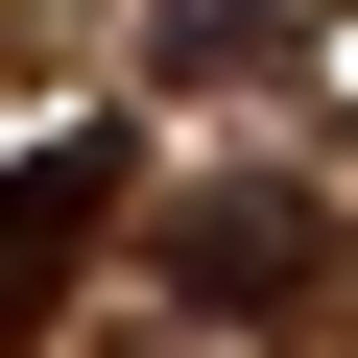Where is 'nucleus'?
I'll list each match as a JSON object with an SVG mask.
<instances>
[{
  "instance_id": "nucleus-3",
  "label": "nucleus",
  "mask_w": 358,
  "mask_h": 358,
  "mask_svg": "<svg viewBox=\"0 0 358 358\" xmlns=\"http://www.w3.org/2000/svg\"><path fill=\"white\" fill-rule=\"evenodd\" d=\"M287 48V0H167V72H263Z\"/></svg>"
},
{
  "instance_id": "nucleus-1",
  "label": "nucleus",
  "mask_w": 358,
  "mask_h": 358,
  "mask_svg": "<svg viewBox=\"0 0 358 358\" xmlns=\"http://www.w3.org/2000/svg\"><path fill=\"white\" fill-rule=\"evenodd\" d=\"M96 239H120V120H72V143L0 167V358L72 310V263H96Z\"/></svg>"
},
{
  "instance_id": "nucleus-2",
  "label": "nucleus",
  "mask_w": 358,
  "mask_h": 358,
  "mask_svg": "<svg viewBox=\"0 0 358 358\" xmlns=\"http://www.w3.org/2000/svg\"><path fill=\"white\" fill-rule=\"evenodd\" d=\"M310 263H334V239H310V192H263V167L167 215V287H192V310H239V334H287V287H310Z\"/></svg>"
}]
</instances>
